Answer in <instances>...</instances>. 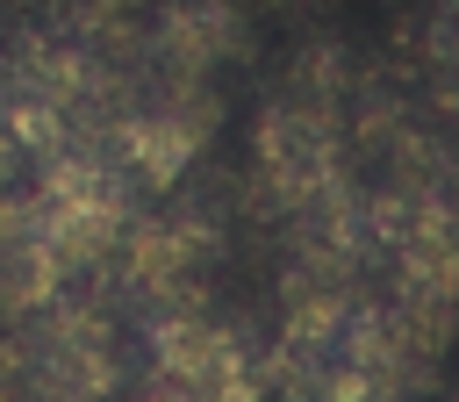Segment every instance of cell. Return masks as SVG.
Returning <instances> with one entry per match:
<instances>
[{
	"label": "cell",
	"instance_id": "1",
	"mask_svg": "<svg viewBox=\"0 0 459 402\" xmlns=\"http://www.w3.org/2000/svg\"><path fill=\"white\" fill-rule=\"evenodd\" d=\"M29 215H36V237L50 244V258L65 273L108 266L136 223V179L115 165L108 144H72V151L43 158V172L29 187Z\"/></svg>",
	"mask_w": 459,
	"mask_h": 402
},
{
	"label": "cell",
	"instance_id": "2",
	"mask_svg": "<svg viewBox=\"0 0 459 402\" xmlns=\"http://www.w3.org/2000/svg\"><path fill=\"white\" fill-rule=\"evenodd\" d=\"M251 151H258V172H265V187H273L280 215H287V208H301V201H323V194L351 187V172H344V136H337V108H330V93L287 86V93H280V100L258 115Z\"/></svg>",
	"mask_w": 459,
	"mask_h": 402
},
{
	"label": "cell",
	"instance_id": "3",
	"mask_svg": "<svg viewBox=\"0 0 459 402\" xmlns=\"http://www.w3.org/2000/svg\"><path fill=\"white\" fill-rule=\"evenodd\" d=\"M208 129H215V100L194 79L172 72V79H158L143 93H122V115L108 129V151H115V165L136 187H172L201 158Z\"/></svg>",
	"mask_w": 459,
	"mask_h": 402
},
{
	"label": "cell",
	"instance_id": "4",
	"mask_svg": "<svg viewBox=\"0 0 459 402\" xmlns=\"http://www.w3.org/2000/svg\"><path fill=\"white\" fill-rule=\"evenodd\" d=\"M143 345H151V380L172 388V395H186V402H265V366L208 309L151 316Z\"/></svg>",
	"mask_w": 459,
	"mask_h": 402
},
{
	"label": "cell",
	"instance_id": "5",
	"mask_svg": "<svg viewBox=\"0 0 459 402\" xmlns=\"http://www.w3.org/2000/svg\"><path fill=\"white\" fill-rule=\"evenodd\" d=\"M208 251H215V223L201 215V208H143L136 223H129V237L115 244V280L151 309V316H179V309H201V294H194V280H201V266H208Z\"/></svg>",
	"mask_w": 459,
	"mask_h": 402
},
{
	"label": "cell",
	"instance_id": "6",
	"mask_svg": "<svg viewBox=\"0 0 459 402\" xmlns=\"http://www.w3.org/2000/svg\"><path fill=\"white\" fill-rule=\"evenodd\" d=\"M230 43H237V14H215V7L208 14H165L158 22V50L172 57L179 79H194L201 65H215Z\"/></svg>",
	"mask_w": 459,
	"mask_h": 402
},
{
	"label": "cell",
	"instance_id": "7",
	"mask_svg": "<svg viewBox=\"0 0 459 402\" xmlns=\"http://www.w3.org/2000/svg\"><path fill=\"white\" fill-rule=\"evenodd\" d=\"M14 172H22V144L0 129V201H7V194H22V187H14Z\"/></svg>",
	"mask_w": 459,
	"mask_h": 402
},
{
	"label": "cell",
	"instance_id": "8",
	"mask_svg": "<svg viewBox=\"0 0 459 402\" xmlns=\"http://www.w3.org/2000/svg\"><path fill=\"white\" fill-rule=\"evenodd\" d=\"M452 65H459V29H452Z\"/></svg>",
	"mask_w": 459,
	"mask_h": 402
}]
</instances>
